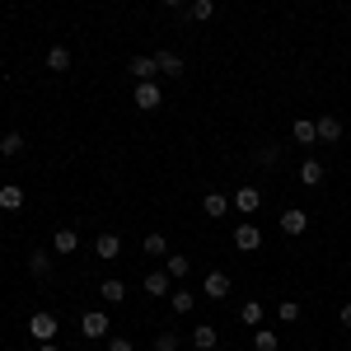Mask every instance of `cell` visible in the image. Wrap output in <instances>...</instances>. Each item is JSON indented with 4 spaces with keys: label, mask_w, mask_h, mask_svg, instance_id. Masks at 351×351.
<instances>
[{
    "label": "cell",
    "mask_w": 351,
    "mask_h": 351,
    "mask_svg": "<svg viewBox=\"0 0 351 351\" xmlns=\"http://www.w3.org/2000/svg\"><path fill=\"white\" fill-rule=\"evenodd\" d=\"M132 104H136V108H141V112H155V108H160V104H164V89H160V84H155V80L136 84Z\"/></svg>",
    "instance_id": "obj_1"
},
{
    "label": "cell",
    "mask_w": 351,
    "mask_h": 351,
    "mask_svg": "<svg viewBox=\"0 0 351 351\" xmlns=\"http://www.w3.org/2000/svg\"><path fill=\"white\" fill-rule=\"evenodd\" d=\"M56 314H47V309H38V314H33V319H28V332H33V337H38V342H56Z\"/></svg>",
    "instance_id": "obj_2"
},
{
    "label": "cell",
    "mask_w": 351,
    "mask_h": 351,
    "mask_svg": "<svg viewBox=\"0 0 351 351\" xmlns=\"http://www.w3.org/2000/svg\"><path fill=\"white\" fill-rule=\"evenodd\" d=\"M108 314H104V309H84V319H80V332H84V342H89V337H108Z\"/></svg>",
    "instance_id": "obj_3"
},
{
    "label": "cell",
    "mask_w": 351,
    "mask_h": 351,
    "mask_svg": "<svg viewBox=\"0 0 351 351\" xmlns=\"http://www.w3.org/2000/svg\"><path fill=\"white\" fill-rule=\"evenodd\" d=\"M127 75H132L136 84H145V80L160 75V66H155V56H132V61H127Z\"/></svg>",
    "instance_id": "obj_4"
},
{
    "label": "cell",
    "mask_w": 351,
    "mask_h": 351,
    "mask_svg": "<svg viewBox=\"0 0 351 351\" xmlns=\"http://www.w3.org/2000/svg\"><path fill=\"white\" fill-rule=\"evenodd\" d=\"M230 206H234L239 216H253V211L263 206V192H258V188H239L234 197H230Z\"/></svg>",
    "instance_id": "obj_5"
},
{
    "label": "cell",
    "mask_w": 351,
    "mask_h": 351,
    "mask_svg": "<svg viewBox=\"0 0 351 351\" xmlns=\"http://www.w3.org/2000/svg\"><path fill=\"white\" fill-rule=\"evenodd\" d=\"M202 295L206 300H225L230 295V276H225V271H206V276H202Z\"/></svg>",
    "instance_id": "obj_6"
},
{
    "label": "cell",
    "mask_w": 351,
    "mask_h": 351,
    "mask_svg": "<svg viewBox=\"0 0 351 351\" xmlns=\"http://www.w3.org/2000/svg\"><path fill=\"white\" fill-rule=\"evenodd\" d=\"M155 66H160V75H164V80H178V75L188 71L178 52H155Z\"/></svg>",
    "instance_id": "obj_7"
},
{
    "label": "cell",
    "mask_w": 351,
    "mask_h": 351,
    "mask_svg": "<svg viewBox=\"0 0 351 351\" xmlns=\"http://www.w3.org/2000/svg\"><path fill=\"white\" fill-rule=\"evenodd\" d=\"M314 127H319V141H324V145H337V141H342V117H332V112L319 117Z\"/></svg>",
    "instance_id": "obj_8"
},
{
    "label": "cell",
    "mask_w": 351,
    "mask_h": 351,
    "mask_svg": "<svg viewBox=\"0 0 351 351\" xmlns=\"http://www.w3.org/2000/svg\"><path fill=\"white\" fill-rule=\"evenodd\" d=\"M258 243H263V230H258V225H248V220H243L239 230H234V248H243V253H253V248H258Z\"/></svg>",
    "instance_id": "obj_9"
},
{
    "label": "cell",
    "mask_w": 351,
    "mask_h": 351,
    "mask_svg": "<svg viewBox=\"0 0 351 351\" xmlns=\"http://www.w3.org/2000/svg\"><path fill=\"white\" fill-rule=\"evenodd\" d=\"M281 230H286V234H304V230H309V211H300V206L281 211Z\"/></svg>",
    "instance_id": "obj_10"
},
{
    "label": "cell",
    "mask_w": 351,
    "mask_h": 351,
    "mask_svg": "<svg viewBox=\"0 0 351 351\" xmlns=\"http://www.w3.org/2000/svg\"><path fill=\"white\" fill-rule=\"evenodd\" d=\"M94 253H99L104 263H117V258H122V239H117V234H99V239H94Z\"/></svg>",
    "instance_id": "obj_11"
},
{
    "label": "cell",
    "mask_w": 351,
    "mask_h": 351,
    "mask_svg": "<svg viewBox=\"0 0 351 351\" xmlns=\"http://www.w3.org/2000/svg\"><path fill=\"white\" fill-rule=\"evenodd\" d=\"M202 211H206L211 220L230 216V197H225V192H206V197H202Z\"/></svg>",
    "instance_id": "obj_12"
},
{
    "label": "cell",
    "mask_w": 351,
    "mask_h": 351,
    "mask_svg": "<svg viewBox=\"0 0 351 351\" xmlns=\"http://www.w3.org/2000/svg\"><path fill=\"white\" fill-rule=\"evenodd\" d=\"M169 291H173V276H169V271H150V276H145V295L164 300Z\"/></svg>",
    "instance_id": "obj_13"
},
{
    "label": "cell",
    "mask_w": 351,
    "mask_h": 351,
    "mask_svg": "<svg viewBox=\"0 0 351 351\" xmlns=\"http://www.w3.org/2000/svg\"><path fill=\"white\" fill-rule=\"evenodd\" d=\"M216 342H220V332L211 324H197V328H192V347H197V351H216Z\"/></svg>",
    "instance_id": "obj_14"
},
{
    "label": "cell",
    "mask_w": 351,
    "mask_h": 351,
    "mask_svg": "<svg viewBox=\"0 0 351 351\" xmlns=\"http://www.w3.org/2000/svg\"><path fill=\"white\" fill-rule=\"evenodd\" d=\"M75 248H80V234H75L71 225H61L52 234V253H75Z\"/></svg>",
    "instance_id": "obj_15"
},
{
    "label": "cell",
    "mask_w": 351,
    "mask_h": 351,
    "mask_svg": "<svg viewBox=\"0 0 351 351\" xmlns=\"http://www.w3.org/2000/svg\"><path fill=\"white\" fill-rule=\"evenodd\" d=\"M47 66H52V75H61V71H71V47H61V43H52V47H47Z\"/></svg>",
    "instance_id": "obj_16"
},
{
    "label": "cell",
    "mask_w": 351,
    "mask_h": 351,
    "mask_svg": "<svg viewBox=\"0 0 351 351\" xmlns=\"http://www.w3.org/2000/svg\"><path fill=\"white\" fill-rule=\"evenodd\" d=\"M28 271H33V276H47V271H52V248H33V253H28Z\"/></svg>",
    "instance_id": "obj_17"
},
{
    "label": "cell",
    "mask_w": 351,
    "mask_h": 351,
    "mask_svg": "<svg viewBox=\"0 0 351 351\" xmlns=\"http://www.w3.org/2000/svg\"><path fill=\"white\" fill-rule=\"evenodd\" d=\"M19 206H24V188L19 183H5L0 188V211H19Z\"/></svg>",
    "instance_id": "obj_18"
},
{
    "label": "cell",
    "mask_w": 351,
    "mask_h": 351,
    "mask_svg": "<svg viewBox=\"0 0 351 351\" xmlns=\"http://www.w3.org/2000/svg\"><path fill=\"white\" fill-rule=\"evenodd\" d=\"M300 183H304V188H319V183H324V164L304 160V164H300Z\"/></svg>",
    "instance_id": "obj_19"
},
{
    "label": "cell",
    "mask_w": 351,
    "mask_h": 351,
    "mask_svg": "<svg viewBox=\"0 0 351 351\" xmlns=\"http://www.w3.org/2000/svg\"><path fill=\"white\" fill-rule=\"evenodd\" d=\"M291 136H295L300 145H314V141H319V127H314L309 117H295V127H291Z\"/></svg>",
    "instance_id": "obj_20"
},
{
    "label": "cell",
    "mask_w": 351,
    "mask_h": 351,
    "mask_svg": "<svg viewBox=\"0 0 351 351\" xmlns=\"http://www.w3.org/2000/svg\"><path fill=\"white\" fill-rule=\"evenodd\" d=\"M99 295L108 300V304H122V300H127V281H117V276H108V281L99 286Z\"/></svg>",
    "instance_id": "obj_21"
},
{
    "label": "cell",
    "mask_w": 351,
    "mask_h": 351,
    "mask_svg": "<svg viewBox=\"0 0 351 351\" xmlns=\"http://www.w3.org/2000/svg\"><path fill=\"white\" fill-rule=\"evenodd\" d=\"M24 145H28V141H24L19 132H5V136H0V155H5V160H14V155H24Z\"/></svg>",
    "instance_id": "obj_22"
},
{
    "label": "cell",
    "mask_w": 351,
    "mask_h": 351,
    "mask_svg": "<svg viewBox=\"0 0 351 351\" xmlns=\"http://www.w3.org/2000/svg\"><path fill=\"white\" fill-rule=\"evenodd\" d=\"M164 271H169L173 281H183V276H188V271H192V263H188V258H183V253H169V258H164Z\"/></svg>",
    "instance_id": "obj_23"
},
{
    "label": "cell",
    "mask_w": 351,
    "mask_h": 351,
    "mask_svg": "<svg viewBox=\"0 0 351 351\" xmlns=\"http://www.w3.org/2000/svg\"><path fill=\"white\" fill-rule=\"evenodd\" d=\"M169 304H173V314H192L197 309V295L192 291H169Z\"/></svg>",
    "instance_id": "obj_24"
},
{
    "label": "cell",
    "mask_w": 351,
    "mask_h": 351,
    "mask_svg": "<svg viewBox=\"0 0 351 351\" xmlns=\"http://www.w3.org/2000/svg\"><path fill=\"white\" fill-rule=\"evenodd\" d=\"M141 248H145V253H150V258H169V243H164V234H160V230H150V234H145V243H141Z\"/></svg>",
    "instance_id": "obj_25"
},
{
    "label": "cell",
    "mask_w": 351,
    "mask_h": 351,
    "mask_svg": "<svg viewBox=\"0 0 351 351\" xmlns=\"http://www.w3.org/2000/svg\"><path fill=\"white\" fill-rule=\"evenodd\" d=\"M239 319L248 328H258V324H263V304H258V300H243V304H239Z\"/></svg>",
    "instance_id": "obj_26"
},
{
    "label": "cell",
    "mask_w": 351,
    "mask_h": 351,
    "mask_svg": "<svg viewBox=\"0 0 351 351\" xmlns=\"http://www.w3.org/2000/svg\"><path fill=\"white\" fill-rule=\"evenodd\" d=\"M188 14L197 19V24H206V19L216 14V0H192V5H188Z\"/></svg>",
    "instance_id": "obj_27"
},
{
    "label": "cell",
    "mask_w": 351,
    "mask_h": 351,
    "mask_svg": "<svg viewBox=\"0 0 351 351\" xmlns=\"http://www.w3.org/2000/svg\"><path fill=\"white\" fill-rule=\"evenodd\" d=\"M253 160L263 164V169H271V164H281V145H258V155Z\"/></svg>",
    "instance_id": "obj_28"
},
{
    "label": "cell",
    "mask_w": 351,
    "mask_h": 351,
    "mask_svg": "<svg viewBox=\"0 0 351 351\" xmlns=\"http://www.w3.org/2000/svg\"><path fill=\"white\" fill-rule=\"evenodd\" d=\"M253 347L258 351H276V332H271V328H258V332H253Z\"/></svg>",
    "instance_id": "obj_29"
},
{
    "label": "cell",
    "mask_w": 351,
    "mask_h": 351,
    "mask_svg": "<svg viewBox=\"0 0 351 351\" xmlns=\"http://www.w3.org/2000/svg\"><path fill=\"white\" fill-rule=\"evenodd\" d=\"M276 319H281V324H295V319H300V304H295V300H281V304H276Z\"/></svg>",
    "instance_id": "obj_30"
},
{
    "label": "cell",
    "mask_w": 351,
    "mask_h": 351,
    "mask_svg": "<svg viewBox=\"0 0 351 351\" xmlns=\"http://www.w3.org/2000/svg\"><path fill=\"white\" fill-rule=\"evenodd\" d=\"M155 351H178V332H169V328H164L160 337H155Z\"/></svg>",
    "instance_id": "obj_31"
},
{
    "label": "cell",
    "mask_w": 351,
    "mask_h": 351,
    "mask_svg": "<svg viewBox=\"0 0 351 351\" xmlns=\"http://www.w3.org/2000/svg\"><path fill=\"white\" fill-rule=\"evenodd\" d=\"M108 351H136L132 337H108Z\"/></svg>",
    "instance_id": "obj_32"
},
{
    "label": "cell",
    "mask_w": 351,
    "mask_h": 351,
    "mask_svg": "<svg viewBox=\"0 0 351 351\" xmlns=\"http://www.w3.org/2000/svg\"><path fill=\"white\" fill-rule=\"evenodd\" d=\"M337 319H342V328H351V304H342V314H337Z\"/></svg>",
    "instance_id": "obj_33"
},
{
    "label": "cell",
    "mask_w": 351,
    "mask_h": 351,
    "mask_svg": "<svg viewBox=\"0 0 351 351\" xmlns=\"http://www.w3.org/2000/svg\"><path fill=\"white\" fill-rule=\"evenodd\" d=\"M38 351H61V347H56V342H43V347H38Z\"/></svg>",
    "instance_id": "obj_34"
},
{
    "label": "cell",
    "mask_w": 351,
    "mask_h": 351,
    "mask_svg": "<svg viewBox=\"0 0 351 351\" xmlns=\"http://www.w3.org/2000/svg\"><path fill=\"white\" fill-rule=\"evenodd\" d=\"M160 5H169V10H178V5H183V0H160Z\"/></svg>",
    "instance_id": "obj_35"
}]
</instances>
